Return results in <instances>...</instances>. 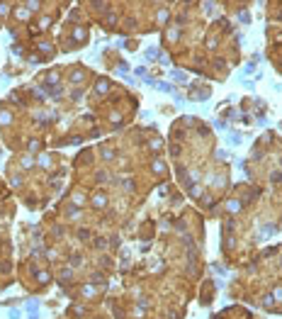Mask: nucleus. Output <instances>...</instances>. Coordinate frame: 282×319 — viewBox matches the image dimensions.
I'll list each match as a JSON object with an SVG mask.
<instances>
[{"label": "nucleus", "instance_id": "obj_1", "mask_svg": "<svg viewBox=\"0 0 282 319\" xmlns=\"http://www.w3.org/2000/svg\"><path fill=\"white\" fill-rule=\"evenodd\" d=\"M105 205H107V197H105V195H98V197H95V207H105Z\"/></svg>", "mask_w": 282, "mask_h": 319}, {"label": "nucleus", "instance_id": "obj_2", "mask_svg": "<svg viewBox=\"0 0 282 319\" xmlns=\"http://www.w3.org/2000/svg\"><path fill=\"white\" fill-rule=\"evenodd\" d=\"M107 86H110L107 81H100V83H98V90H100V93H105V90H107Z\"/></svg>", "mask_w": 282, "mask_h": 319}, {"label": "nucleus", "instance_id": "obj_3", "mask_svg": "<svg viewBox=\"0 0 282 319\" xmlns=\"http://www.w3.org/2000/svg\"><path fill=\"white\" fill-rule=\"evenodd\" d=\"M22 168H32V159H29V156L22 159Z\"/></svg>", "mask_w": 282, "mask_h": 319}, {"label": "nucleus", "instance_id": "obj_4", "mask_svg": "<svg viewBox=\"0 0 282 319\" xmlns=\"http://www.w3.org/2000/svg\"><path fill=\"white\" fill-rule=\"evenodd\" d=\"M37 278H39V283H49V273H39Z\"/></svg>", "mask_w": 282, "mask_h": 319}, {"label": "nucleus", "instance_id": "obj_5", "mask_svg": "<svg viewBox=\"0 0 282 319\" xmlns=\"http://www.w3.org/2000/svg\"><path fill=\"white\" fill-rule=\"evenodd\" d=\"M39 166H49V156H42V159H39Z\"/></svg>", "mask_w": 282, "mask_h": 319}, {"label": "nucleus", "instance_id": "obj_6", "mask_svg": "<svg viewBox=\"0 0 282 319\" xmlns=\"http://www.w3.org/2000/svg\"><path fill=\"white\" fill-rule=\"evenodd\" d=\"M0 15H7V5H2V2H0Z\"/></svg>", "mask_w": 282, "mask_h": 319}]
</instances>
